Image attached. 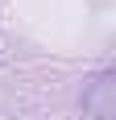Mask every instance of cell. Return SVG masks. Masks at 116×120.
<instances>
[{
    "label": "cell",
    "instance_id": "6da1fadb",
    "mask_svg": "<svg viewBox=\"0 0 116 120\" xmlns=\"http://www.w3.org/2000/svg\"><path fill=\"white\" fill-rule=\"evenodd\" d=\"M83 108L91 112V120H116V83H112V71L95 75L91 83H87Z\"/></svg>",
    "mask_w": 116,
    "mask_h": 120
}]
</instances>
